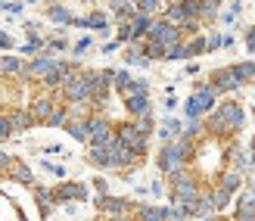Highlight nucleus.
<instances>
[{
  "mask_svg": "<svg viewBox=\"0 0 255 221\" xmlns=\"http://www.w3.org/2000/svg\"><path fill=\"white\" fill-rule=\"evenodd\" d=\"M246 122V109H243V103H237V100H224L218 103L206 119H202V128L212 134V137H231L237 134L240 128H243Z\"/></svg>",
  "mask_w": 255,
  "mask_h": 221,
  "instance_id": "f257e3e1",
  "label": "nucleus"
},
{
  "mask_svg": "<svg viewBox=\"0 0 255 221\" xmlns=\"http://www.w3.org/2000/svg\"><path fill=\"white\" fill-rule=\"evenodd\" d=\"M193 156H196V144H193V140L174 137V140H168V144H162L156 165H159V172H162L165 178H171V175H177V172H184V168L193 162Z\"/></svg>",
  "mask_w": 255,
  "mask_h": 221,
  "instance_id": "f03ea898",
  "label": "nucleus"
},
{
  "mask_svg": "<svg viewBox=\"0 0 255 221\" xmlns=\"http://www.w3.org/2000/svg\"><path fill=\"white\" fill-rule=\"evenodd\" d=\"M202 197V184L193 172H177L171 175V206H190V203H199Z\"/></svg>",
  "mask_w": 255,
  "mask_h": 221,
  "instance_id": "7ed1b4c3",
  "label": "nucleus"
},
{
  "mask_svg": "<svg viewBox=\"0 0 255 221\" xmlns=\"http://www.w3.org/2000/svg\"><path fill=\"white\" fill-rule=\"evenodd\" d=\"M218 106V94L209 87V81H196V90H193V97L187 100V119H206V115Z\"/></svg>",
  "mask_w": 255,
  "mask_h": 221,
  "instance_id": "20e7f679",
  "label": "nucleus"
},
{
  "mask_svg": "<svg viewBox=\"0 0 255 221\" xmlns=\"http://www.w3.org/2000/svg\"><path fill=\"white\" fill-rule=\"evenodd\" d=\"M116 137L122 140V144L131 150L137 159H143L146 156V150H149V137H143L137 131V125L134 122H122V125H116Z\"/></svg>",
  "mask_w": 255,
  "mask_h": 221,
  "instance_id": "39448f33",
  "label": "nucleus"
},
{
  "mask_svg": "<svg viewBox=\"0 0 255 221\" xmlns=\"http://www.w3.org/2000/svg\"><path fill=\"white\" fill-rule=\"evenodd\" d=\"M116 140V128L106 115H91L87 122V147H109Z\"/></svg>",
  "mask_w": 255,
  "mask_h": 221,
  "instance_id": "423d86ee",
  "label": "nucleus"
},
{
  "mask_svg": "<svg viewBox=\"0 0 255 221\" xmlns=\"http://www.w3.org/2000/svg\"><path fill=\"white\" fill-rule=\"evenodd\" d=\"M146 41L162 44V47H171V44H181V41H184V31L174 28V25H168L165 19H152L149 31H146Z\"/></svg>",
  "mask_w": 255,
  "mask_h": 221,
  "instance_id": "0eeeda50",
  "label": "nucleus"
},
{
  "mask_svg": "<svg viewBox=\"0 0 255 221\" xmlns=\"http://www.w3.org/2000/svg\"><path fill=\"white\" fill-rule=\"evenodd\" d=\"M209 87L215 94H234V90H240L243 84H240V78L234 75V66H221L209 75Z\"/></svg>",
  "mask_w": 255,
  "mask_h": 221,
  "instance_id": "6e6552de",
  "label": "nucleus"
},
{
  "mask_svg": "<svg viewBox=\"0 0 255 221\" xmlns=\"http://www.w3.org/2000/svg\"><path fill=\"white\" fill-rule=\"evenodd\" d=\"M106 153H109V168H112V172H128L131 165H137V162H140L137 156H134L131 150H128L119 137H116V140H112V144L106 147Z\"/></svg>",
  "mask_w": 255,
  "mask_h": 221,
  "instance_id": "1a4fd4ad",
  "label": "nucleus"
},
{
  "mask_svg": "<svg viewBox=\"0 0 255 221\" xmlns=\"http://www.w3.org/2000/svg\"><path fill=\"white\" fill-rule=\"evenodd\" d=\"M234 221H255V181L243 187L237 200V209H234Z\"/></svg>",
  "mask_w": 255,
  "mask_h": 221,
  "instance_id": "9d476101",
  "label": "nucleus"
},
{
  "mask_svg": "<svg viewBox=\"0 0 255 221\" xmlns=\"http://www.w3.org/2000/svg\"><path fill=\"white\" fill-rule=\"evenodd\" d=\"M94 203H97V209L103 212L106 218H112V215H125V212H134V203H131V200H125V197H109V193H106V197H97Z\"/></svg>",
  "mask_w": 255,
  "mask_h": 221,
  "instance_id": "9b49d317",
  "label": "nucleus"
},
{
  "mask_svg": "<svg viewBox=\"0 0 255 221\" xmlns=\"http://www.w3.org/2000/svg\"><path fill=\"white\" fill-rule=\"evenodd\" d=\"M53 197L62 200V203H72V200H87V187L81 184V181H62V184L53 190Z\"/></svg>",
  "mask_w": 255,
  "mask_h": 221,
  "instance_id": "f8f14e48",
  "label": "nucleus"
},
{
  "mask_svg": "<svg viewBox=\"0 0 255 221\" xmlns=\"http://www.w3.org/2000/svg\"><path fill=\"white\" fill-rule=\"evenodd\" d=\"M227 162H231V168H237V172L240 175H246L249 172V168L255 165V150H243V147H234L231 150V156H227Z\"/></svg>",
  "mask_w": 255,
  "mask_h": 221,
  "instance_id": "ddd939ff",
  "label": "nucleus"
},
{
  "mask_svg": "<svg viewBox=\"0 0 255 221\" xmlns=\"http://www.w3.org/2000/svg\"><path fill=\"white\" fill-rule=\"evenodd\" d=\"M134 215H137V221H168V206L134 203Z\"/></svg>",
  "mask_w": 255,
  "mask_h": 221,
  "instance_id": "4468645a",
  "label": "nucleus"
},
{
  "mask_svg": "<svg viewBox=\"0 0 255 221\" xmlns=\"http://www.w3.org/2000/svg\"><path fill=\"white\" fill-rule=\"evenodd\" d=\"M215 184H218V187H224L227 193H237V190H243V184H246V175H240L237 168H231V165H227L224 172L218 175V181H215Z\"/></svg>",
  "mask_w": 255,
  "mask_h": 221,
  "instance_id": "2eb2a0df",
  "label": "nucleus"
},
{
  "mask_svg": "<svg viewBox=\"0 0 255 221\" xmlns=\"http://www.w3.org/2000/svg\"><path fill=\"white\" fill-rule=\"evenodd\" d=\"M53 106H56V100H53V97H34V100H31V106H25V109H28V115H31L34 122H41V125H44V122H47V115L53 112Z\"/></svg>",
  "mask_w": 255,
  "mask_h": 221,
  "instance_id": "dca6fc26",
  "label": "nucleus"
},
{
  "mask_svg": "<svg viewBox=\"0 0 255 221\" xmlns=\"http://www.w3.org/2000/svg\"><path fill=\"white\" fill-rule=\"evenodd\" d=\"M6 119H9V134H25V131H28V128L34 125V119L28 115V109H25V106L12 109Z\"/></svg>",
  "mask_w": 255,
  "mask_h": 221,
  "instance_id": "f3484780",
  "label": "nucleus"
},
{
  "mask_svg": "<svg viewBox=\"0 0 255 221\" xmlns=\"http://www.w3.org/2000/svg\"><path fill=\"white\" fill-rule=\"evenodd\" d=\"M6 178L19 181V184H34V175H31V168L25 165V162H19V159H12V162H9V168H6Z\"/></svg>",
  "mask_w": 255,
  "mask_h": 221,
  "instance_id": "a211bd4d",
  "label": "nucleus"
},
{
  "mask_svg": "<svg viewBox=\"0 0 255 221\" xmlns=\"http://www.w3.org/2000/svg\"><path fill=\"white\" fill-rule=\"evenodd\" d=\"M125 109L134 115V119H140V115H149L152 106H149V97H125Z\"/></svg>",
  "mask_w": 255,
  "mask_h": 221,
  "instance_id": "6ab92c4d",
  "label": "nucleus"
},
{
  "mask_svg": "<svg viewBox=\"0 0 255 221\" xmlns=\"http://www.w3.org/2000/svg\"><path fill=\"white\" fill-rule=\"evenodd\" d=\"M181 131H184V125L177 122V119H171V115H168V119H165V122H162V125L156 128V134L162 137V144H168V140L181 137Z\"/></svg>",
  "mask_w": 255,
  "mask_h": 221,
  "instance_id": "aec40b11",
  "label": "nucleus"
},
{
  "mask_svg": "<svg viewBox=\"0 0 255 221\" xmlns=\"http://www.w3.org/2000/svg\"><path fill=\"white\" fill-rule=\"evenodd\" d=\"M72 25H81V28H97V31H106V28H109V19H106V12H91L87 19H75Z\"/></svg>",
  "mask_w": 255,
  "mask_h": 221,
  "instance_id": "412c9836",
  "label": "nucleus"
},
{
  "mask_svg": "<svg viewBox=\"0 0 255 221\" xmlns=\"http://www.w3.org/2000/svg\"><path fill=\"white\" fill-rule=\"evenodd\" d=\"M234 75L240 78V84H249V81H255V59L234 62Z\"/></svg>",
  "mask_w": 255,
  "mask_h": 221,
  "instance_id": "4be33fe9",
  "label": "nucleus"
},
{
  "mask_svg": "<svg viewBox=\"0 0 255 221\" xmlns=\"http://www.w3.org/2000/svg\"><path fill=\"white\" fill-rule=\"evenodd\" d=\"M215 215V203H212V193L209 190H202V197H199V203H196V209H193V218H212Z\"/></svg>",
  "mask_w": 255,
  "mask_h": 221,
  "instance_id": "5701e85b",
  "label": "nucleus"
},
{
  "mask_svg": "<svg viewBox=\"0 0 255 221\" xmlns=\"http://www.w3.org/2000/svg\"><path fill=\"white\" fill-rule=\"evenodd\" d=\"M47 16L53 19V22H59V25H72V22H75V16H72V9H69V6H62V3H50V9H47Z\"/></svg>",
  "mask_w": 255,
  "mask_h": 221,
  "instance_id": "b1692460",
  "label": "nucleus"
},
{
  "mask_svg": "<svg viewBox=\"0 0 255 221\" xmlns=\"http://www.w3.org/2000/svg\"><path fill=\"white\" fill-rule=\"evenodd\" d=\"M212 203H215V212H224L227 206H231V200H234V193H227L224 187H218V184H212Z\"/></svg>",
  "mask_w": 255,
  "mask_h": 221,
  "instance_id": "393cba45",
  "label": "nucleus"
},
{
  "mask_svg": "<svg viewBox=\"0 0 255 221\" xmlns=\"http://www.w3.org/2000/svg\"><path fill=\"white\" fill-rule=\"evenodd\" d=\"M149 25H152V16H143V12H134V19H131V34H134V41H137V37H146Z\"/></svg>",
  "mask_w": 255,
  "mask_h": 221,
  "instance_id": "a878e982",
  "label": "nucleus"
},
{
  "mask_svg": "<svg viewBox=\"0 0 255 221\" xmlns=\"http://www.w3.org/2000/svg\"><path fill=\"white\" fill-rule=\"evenodd\" d=\"M34 200L41 203V215H50V209H53V203H56L50 187H34Z\"/></svg>",
  "mask_w": 255,
  "mask_h": 221,
  "instance_id": "bb28decb",
  "label": "nucleus"
},
{
  "mask_svg": "<svg viewBox=\"0 0 255 221\" xmlns=\"http://www.w3.org/2000/svg\"><path fill=\"white\" fill-rule=\"evenodd\" d=\"M87 162L94 168H109V153L106 147H87Z\"/></svg>",
  "mask_w": 255,
  "mask_h": 221,
  "instance_id": "cd10ccee",
  "label": "nucleus"
},
{
  "mask_svg": "<svg viewBox=\"0 0 255 221\" xmlns=\"http://www.w3.org/2000/svg\"><path fill=\"white\" fill-rule=\"evenodd\" d=\"M199 3V22H209L218 16V9H221V0H196Z\"/></svg>",
  "mask_w": 255,
  "mask_h": 221,
  "instance_id": "c85d7f7f",
  "label": "nucleus"
},
{
  "mask_svg": "<svg viewBox=\"0 0 255 221\" xmlns=\"http://www.w3.org/2000/svg\"><path fill=\"white\" fill-rule=\"evenodd\" d=\"M22 69L25 66H22L19 56H0V75H9L12 78V75H22Z\"/></svg>",
  "mask_w": 255,
  "mask_h": 221,
  "instance_id": "c756f323",
  "label": "nucleus"
},
{
  "mask_svg": "<svg viewBox=\"0 0 255 221\" xmlns=\"http://www.w3.org/2000/svg\"><path fill=\"white\" fill-rule=\"evenodd\" d=\"M62 128L69 131L72 140H81V144H87V122H75V119H69Z\"/></svg>",
  "mask_w": 255,
  "mask_h": 221,
  "instance_id": "7c9ffc66",
  "label": "nucleus"
},
{
  "mask_svg": "<svg viewBox=\"0 0 255 221\" xmlns=\"http://www.w3.org/2000/svg\"><path fill=\"white\" fill-rule=\"evenodd\" d=\"M69 122V106H62V103H56L53 106V112L47 115V122L44 125H50V128H59V125H66Z\"/></svg>",
  "mask_w": 255,
  "mask_h": 221,
  "instance_id": "2f4dec72",
  "label": "nucleus"
},
{
  "mask_svg": "<svg viewBox=\"0 0 255 221\" xmlns=\"http://www.w3.org/2000/svg\"><path fill=\"white\" fill-rule=\"evenodd\" d=\"M137 12H143V16H156L159 9H165V0H137Z\"/></svg>",
  "mask_w": 255,
  "mask_h": 221,
  "instance_id": "473e14b6",
  "label": "nucleus"
},
{
  "mask_svg": "<svg viewBox=\"0 0 255 221\" xmlns=\"http://www.w3.org/2000/svg\"><path fill=\"white\" fill-rule=\"evenodd\" d=\"M134 125H137V131L143 134V137H149L152 131H156V119H152V112L149 115H140V119H131Z\"/></svg>",
  "mask_w": 255,
  "mask_h": 221,
  "instance_id": "72a5a7b5",
  "label": "nucleus"
},
{
  "mask_svg": "<svg viewBox=\"0 0 255 221\" xmlns=\"http://www.w3.org/2000/svg\"><path fill=\"white\" fill-rule=\"evenodd\" d=\"M184 47H187V56H199V53H206V37L196 34L190 41H184Z\"/></svg>",
  "mask_w": 255,
  "mask_h": 221,
  "instance_id": "f704fd0d",
  "label": "nucleus"
},
{
  "mask_svg": "<svg viewBox=\"0 0 255 221\" xmlns=\"http://www.w3.org/2000/svg\"><path fill=\"white\" fill-rule=\"evenodd\" d=\"M165 59H187V47H184V41L181 44H171V47H165Z\"/></svg>",
  "mask_w": 255,
  "mask_h": 221,
  "instance_id": "c9c22d12",
  "label": "nucleus"
},
{
  "mask_svg": "<svg viewBox=\"0 0 255 221\" xmlns=\"http://www.w3.org/2000/svg\"><path fill=\"white\" fill-rule=\"evenodd\" d=\"M143 56H146L149 62H152V59H165V47H162V44H152V41H146Z\"/></svg>",
  "mask_w": 255,
  "mask_h": 221,
  "instance_id": "e433bc0d",
  "label": "nucleus"
},
{
  "mask_svg": "<svg viewBox=\"0 0 255 221\" xmlns=\"http://www.w3.org/2000/svg\"><path fill=\"white\" fill-rule=\"evenodd\" d=\"M128 84H131V75H128L125 69H119V72H116V90H119V94H125Z\"/></svg>",
  "mask_w": 255,
  "mask_h": 221,
  "instance_id": "4c0bfd02",
  "label": "nucleus"
},
{
  "mask_svg": "<svg viewBox=\"0 0 255 221\" xmlns=\"http://www.w3.org/2000/svg\"><path fill=\"white\" fill-rule=\"evenodd\" d=\"M0 9H6L9 16H19V12H22V0H0Z\"/></svg>",
  "mask_w": 255,
  "mask_h": 221,
  "instance_id": "58836bf2",
  "label": "nucleus"
},
{
  "mask_svg": "<svg viewBox=\"0 0 255 221\" xmlns=\"http://www.w3.org/2000/svg\"><path fill=\"white\" fill-rule=\"evenodd\" d=\"M134 34H131V22H122L119 25V44H131Z\"/></svg>",
  "mask_w": 255,
  "mask_h": 221,
  "instance_id": "ea45409f",
  "label": "nucleus"
},
{
  "mask_svg": "<svg viewBox=\"0 0 255 221\" xmlns=\"http://www.w3.org/2000/svg\"><path fill=\"white\" fill-rule=\"evenodd\" d=\"M190 215L184 212V206H168V221H187Z\"/></svg>",
  "mask_w": 255,
  "mask_h": 221,
  "instance_id": "a19ab883",
  "label": "nucleus"
},
{
  "mask_svg": "<svg viewBox=\"0 0 255 221\" xmlns=\"http://www.w3.org/2000/svg\"><path fill=\"white\" fill-rule=\"evenodd\" d=\"M91 44H94V41H91V37H81V41H78V44H75V50H72V53H75V56H81V53H84V50H91Z\"/></svg>",
  "mask_w": 255,
  "mask_h": 221,
  "instance_id": "79ce46f5",
  "label": "nucleus"
},
{
  "mask_svg": "<svg viewBox=\"0 0 255 221\" xmlns=\"http://www.w3.org/2000/svg\"><path fill=\"white\" fill-rule=\"evenodd\" d=\"M44 172L56 175V178H66V168H62V165H53V162H44Z\"/></svg>",
  "mask_w": 255,
  "mask_h": 221,
  "instance_id": "37998d69",
  "label": "nucleus"
},
{
  "mask_svg": "<svg viewBox=\"0 0 255 221\" xmlns=\"http://www.w3.org/2000/svg\"><path fill=\"white\" fill-rule=\"evenodd\" d=\"M6 137H9V119L0 112V140H6Z\"/></svg>",
  "mask_w": 255,
  "mask_h": 221,
  "instance_id": "c03bdc74",
  "label": "nucleus"
},
{
  "mask_svg": "<svg viewBox=\"0 0 255 221\" xmlns=\"http://www.w3.org/2000/svg\"><path fill=\"white\" fill-rule=\"evenodd\" d=\"M246 50H249V53H255V25L246 31Z\"/></svg>",
  "mask_w": 255,
  "mask_h": 221,
  "instance_id": "a18cd8bd",
  "label": "nucleus"
},
{
  "mask_svg": "<svg viewBox=\"0 0 255 221\" xmlns=\"http://www.w3.org/2000/svg\"><path fill=\"white\" fill-rule=\"evenodd\" d=\"M0 50H12V37L6 31H0Z\"/></svg>",
  "mask_w": 255,
  "mask_h": 221,
  "instance_id": "49530a36",
  "label": "nucleus"
},
{
  "mask_svg": "<svg viewBox=\"0 0 255 221\" xmlns=\"http://www.w3.org/2000/svg\"><path fill=\"white\" fill-rule=\"evenodd\" d=\"M69 44H66V37H53V41H50V50H66Z\"/></svg>",
  "mask_w": 255,
  "mask_h": 221,
  "instance_id": "de8ad7c7",
  "label": "nucleus"
},
{
  "mask_svg": "<svg viewBox=\"0 0 255 221\" xmlns=\"http://www.w3.org/2000/svg\"><path fill=\"white\" fill-rule=\"evenodd\" d=\"M106 221H137V215H134V212H125V215H112V218H106Z\"/></svg>",
  "mask_w": 255,
  "mask_h": 221,
  "instance_id": "09e8293b",
  "label": "nucleus"
},
{
  "mask_svg": "<svg viewBox=\"0 0 255 221\" xmlns=\"http://www.w3.org/2000/svg\"><path fill=\"white\" fill-rule=\"evenodd\" d=\"M94 187H97V197H106V181H103V178H97Z\"/></svg>",
  "mask_w": 255,
  "mask_h": 221,
  "instance_id": "8fccbe9b",
  "label": "nucleus"
},
{
  "mask_svg": "<svg viewBox=\"0 0 255 221\" xmlns=\"http://www.w3.org/2000/svg\"><path fill=\"white\" fill-rule=\"evenodd\" d=\"M152 193H156V197H162V193H165V184H162V181H152V187H149Z\"/></svg>",
  "mask_w": 255,
  "mask_h": 221,
  "instance_id": "3c124183",
  "label": "nucleus"
},
{
  "mask_svg": "<svg viewBox=\"0 0 255 221\" xmlns=\"http://www.w3.org/2000/svg\"><path fill=\"white\" fill-rule=\"evenodd\" d=\"M44 153H62V147L59 144H50V147H44Z\"/></svg>",
  "mask_w": 255,
  "mask_h": 221,
  "instance_id": "603ef678",
  "label": "nucleus"
},
{
  "mask_svg": "<svg viewBox=\"0 0 255 221\" xmlns=\"http://www.w3.org/2000/svg\"><path fill=\"white\" fill-rule=\"evenodd\" d=\"M202 221H224V218H218V215H212V218H202Z\"/></svg>",
  "mask_w": 255,
  "mask_h": 221,
  "instance_id": "864d4df0",
  "label": "nucleus"
},
{
  "mask_svg": "<svg viewBox=\"0 0 255 221\" xmlns=\"http://www.w3.org/2000/svg\"><path fill=\"white\" fill-rule=\"evenodd\" d=\"M22 3H34V0H22Z\"/></svg>",
  "mask_w": 255,
  "mask_h": 221,
  "instance_id": "5fc2aeb1",
  "label": "nucleus"
}]
</instances>
